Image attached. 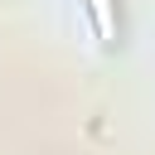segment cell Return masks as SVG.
I'll return each mask as SVG.
<instances>
[{"label": "cell", "instance_id": "1", "mask_svg": "<svg viewBox=\"0 0 155 155\" xmlns=\"http://www.w3.org/2000/svg\"><path fill=\"white\" fill-rule=\"evenodd\" d=\"M87 10H92V19H97V34L111 44V34H116V19H111V0H87Z\"/></svg>", "mask_w": 155, "mask_h": 155}]
</instances>
